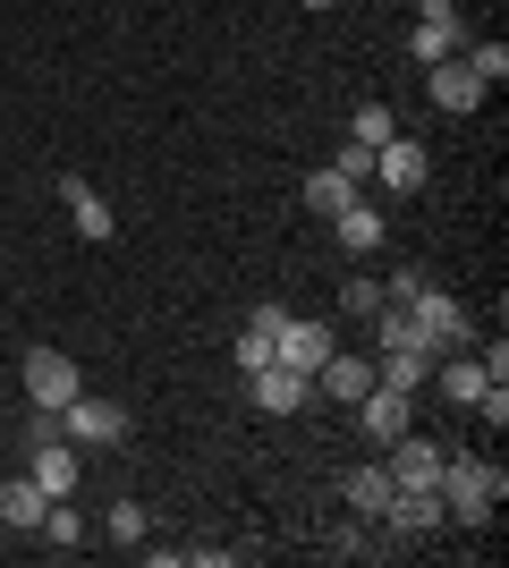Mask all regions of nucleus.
Listing matches in <instances>:
<instances>
[{"label":"nucleus","instance_id":"f257e3e1","mask_svg":"<svg viewBox=\"0 0 509 568\" xmlns=\"http://www.w3.org/2000/svg\"><path fill=\"white\" fill-rule=\"evenodd\" d=\"M434 493H441V509H450L459 526H485L492 500H501V467H485V458H441Z\"/></svg>","mask_w":509,"mask_h":568},{"label":"nucleus","instance_id":"f03ea898","mask_svg":"<svg viewBox=\"0 0 509 568\" xmlns=\"http://www.w3.org/2000/svg\"><path fill=\"white\" fill-rule=\"evenodd\" d=\"M399 306H408V323H416L425 348H459V339H467V306L450 297V288H425V281H416Z\"/></svg>","mask_w":509,"mask_h":568},{"label":"nucleus","instance_id":"7ed1b4c3","mask_svg":"<svg viewBox=\"0 0 509 568\" xmlns=\"http://www.w3.org/2000/svg\"><path fill=\"white\" fill-rule=\"evenodd\" d=\"M60 433H69L77 450H120V442H128V407L85 399V390H77V399L60 407Z\"/></svg>","mask_w":509,"mask_h":568},{"label":"nucleus","instance_id":"20e7f679","mask_svg":"<svg viewBox=\"0 0 509 568\" xmlns=\"http://www.w3.org/2000/svg\"><path fill=\"white\" fill-rule=\"evenodd\" d=\"M77 390H85V374H77L60 348H34V356H26V399H34V407H69Z\"/></svg>","mask_w":509,"mask_h":568},{"label":"nucleus","instance_id":"39448f33","mask_svg":"<svg viewBox=\"0 0 509 568\" xmlns=\"http://www.w3.org/2000/svg\"><path fill=\"white\" fill-rule=\"evenodd\" d=\"M383 467H390V484H399V493H434V475H441V450H434V442H425V433H399V442H383Z\"/></svg>","mask_w":509,"mask_h":568},{"label":"nucleus","instance_id":"423d86ee","mask_svg":"<svg viewBox=\"0 0 509 568\" xmlns=\"http://www.w3.org/2000/svg\"><path fill=\"white\" fill-rule=\"evenodd\" d=\"M246 390H255V407H264V416H297V407L315 399V374H297V365H255V374H246Z\"/></svg>","mask_w":509,"mask_h":568},{"label":"nucleus","instance_id":"0eeeda50","mask_svg":"<svg viewBox=\"0 0 509 568\" xmlns=\"http://www.w3.org/2000/svg\"><path fill=\"white\" fill-rule=\"evenodd\" d=\"M34 484H43V500H69L77 493V475H85V450L77 442H34Z\"/></svg>","mask_w":509,"mask_h":568},{"label":"nucleus","instance_id":"6e6552de","mask_svg":"<svg viewBox=\"0 0 509 568\" xmlns=\"http://www.w3.org/2000/svg\"><path fill=\"white\" fill-rule=\"evenodd\" d=\"M374 179H383L390 195H416V187H425V144H416V136L374 144Z\"/></svg>","mask_w":509,"mask_h":568},{"label":"nucleus","instance_id":"1a4fd4ad","mask_svg":"<svg viewBox=\"0 0 509 568\" xmlns=\"http://www.w3.org/2000/svg\"><path fill=\"white\" fill-rule=\"evenodd\" d=\"M339 339H332V323H289V332L272 339V365H297V374H315L323 356H332Z\"/></svg>","mask_w":509,"mask_h":568},{"label":"nucleus","instance_id":"9d476101","mask_svg":"<svg viewBox=\"0 0 509 568\" xmlns=\"http://www.w3.org/2000/svg\"><path fill=\"white\" fill-rule=\"evenodd\" d=\"M425 85H434L441 111H476V102H485V77L467 69V60H434V69H425Z\"/></svg>","mask_w":509,"mask_h":568},{"label":"nucleus","instance_id":"9b49d317","mask_svg":"<svg viewBox=\"0 0 509 568\" xmlns=\"http://www.w3.org/2000/svg\"><path fill=\"white\" fill-rule=\"evenodd\" d=\"M60 204H69V221H77V237H85V246H102V237L120 230V221H111V204H102L85 179H60Z\"/></svg>","mask_w":509,"mask_h":568},{"label":"nucleus","instance_id":"f8f14e48","mask_svg":"<svg viewBox=\"0 0 509 568\" xmlns=\"http://www.w3.org/2000/svg\"><path fill=\"white\" fill-rule=\"evenodd\" d=\"M315 390H332V399L357 407L365 390H374V365H365V356H348V348H332V356L315 365Z\"/></svg>","mask_w":509,"mask_h":568},{"label":"nucleus","instance_id":"ddd939ff","mask_svg":"<svg viewBox=\"0 0 509 568\" xmlns=\"http://www.w3.org/2000/svg\"><path fill=\"white\" fill-rule=\"evenodd\" d=\"M332 237H339V246H348V255H383L390 221H383V213H374V204H365V195H357L348 213H332Z\"/></svg>","mask_w":509,"mask_h":568},{"label":"nucleus","instance_id":"4468645a","mask_svg":"<svg viewBox=\"0 0 509 568\" xmlns=\"http://www.w3.org/2000/svg\"><path fill=\"white\" fill-rule=\"evenodd\" d=\"M408 390H383V382H374V390H365L357 399V416H365V433H374V442H399V433H408Z\"/></svg>","mask_w":509,"mask_h":568},{"label":"nucleus","instance_id":"2eb2a0df","mask_svg":"<svg viewBox=\"0 0 509 568\" xmlns=\"http://www.w3.org/2000/svg\"><path fill=\"white\" fill-rule=\"evenodd\" d=\"M383 518H390V535H434L450 509H441V493H390Z\"/></svg>","mask_w":509,"mask_h":568},{"label":"nucleus","instance_id":"dca6fc26","mask_svg":"<svg viewBox=\"0 0 509 568\" xmlns=\"http://www.w3.org/2000/svg\"><path fill=\"white\" fill-rule=\"evenodd\" d=\"M408 51H416V69H434V60H459V51H467V34H459V18H416Z\"/></svg>","mask_w":509,"mask_h":568},{"label":"nucleus","instance_id":"f3484780","mask_svg":"<svg viewBox=\"0 0 509 568\" xmlns=\"http://www.w3.org/2000/svg\"><path fill=\"white\" fill-rule=\"evenodd\" d=\"M43 509H51V500H43L34 475H9V484H0V518L18 526V535H26V526H43Z\"/></svg>","mask_w":509,"mask_h":568},{"label":"nucleus","instance_id":"a211bd4d","mask_svg":"<svg viewBox=\"0 0 509 568\" xmlns=\"http://www.w3.org/2000/svg\"><path fill=\"white\" fill-rule=\"evenodd\" d=\"M374 382H383V390H425V348H383V365H374Z\"/></svg>","mask_w":509,"mask_h":568},{"label":"nucleus","instance_id":"6ab92c4d","mask_svg":"<svg viewBox=\"0 0 509 568\" xmlns=\"http://www.w3.org/2000/svg\"><path fill=\"white\" fill-rule=\"evenodd\" d=\"M485 390H492V374L476 365V356H459V365H441V399H450V407H476Z\"/></svg>","mask_w":509,"mask_h":568},{"label":"nucleus","instance_id":"aec40b11","mask_svg":"<svg viewBox=\"0 0 509 568\" xmlns=\"http://www.w3.org/2000/svg\"><path fill=\"white\" fill-rule=\"evenodd\" d=\"M390 493H399V484H390V467H357V475H348V509H357V518H383Z\"/></svg>","mask_w":509,"mask_h":568},{"label":"nucleus","instance_id":"412c9836","mask_svg":"<svg viewBox=\"0 0 509 568\" xmlns=\"http://www.w3.org/2000/svg\"><path fill=\"white\" fill-rule=\"evenodd\" d=\"M357 195H365V187H348V179H339V170H332V162H323V170H315V179H306V204H315V213H323V221H332V213H348V204H357Z\"/></svg>","mask_w":509,"mask_h":568},{"label":"nucleus","instance_id":"4be33fe9","mask_svg":"<svg viewBox=\"0 0 509 568\" xmlns=\"http://www.w3.org/2000/svg\"><path fill=\"white\" fill-rule=\"evenodd\" d=\"M390 136H399L390 102H357V144H390Z\"/></svg>","mask_w":509,"mask_h":568},{"label":"nucleus","instance_id":"5701e85b","mask_svg":"<svg viewBox=\"0 0 509 568\" xmlns=\"http://www.w3.org/2000/svg\"><path fill=\"white\" fill-rule=\"evenodd\" d=\"M102 526H111V544H145V509H136V500H111Z\"/></svg>","mask_w":509,"mask_h":568},{"label":"nucleus","instance_id":"b1692460","mask_svg":"<svg viewBox=\"0 0 509 568\" xmlns=\"http://www.w3.org/2000/svg\"><path fill=\"white\" fill-rule=\"evenodd\" d=\"M467 69L485 77V85H501V77H509V43H501V34H492V43H476V51H467Z\"/></svg>","mask_w":509,"mask_h":568},{"label":"nucleus","instance_id":"393cba45","mask_svg":"<svg viewBox=\"0 0 509 568\" xmlns=\"http://www.w3.org/2000/svg\"><path fill=\"white\" fill-rule=\"evenodd\" d=\"M339 179H348V187H365V179H374V144H357V136H348V144H339Z\"/></svg>","mask_w":509,"mask_h":568},{"label":"nucleus","instance_id":"a878e982","mask_svg":"<svg viewBox=\"0 0 509 568\" xmlns=\"http://www.w3.org/2000/svg\"><path fill=\"white\" fill-rule=\"evenodd\" d=\"M339 306H348V314H374V306H383V281H348V288H339Z\"/></svg>","mask_w":509,"mask_h":568},{"label":"nucleus","instance_id":"bb28decb","mask_svg":"<svg viewBox=\"0 0 509 568\" xmlns=\"http://www.w3.org/2000/svg\"><path fill=\"white\" fill-rule=\"evenodd\" d=\"M26 442H69V433H60V407H34V416H26Z\"/></svg>","mask_w":509,"mask_h":568},{"label":"nucleus","instance_id":"cd10ccee","mask_svg":"<svg viewBox=\"0 0 509 568\" xmlns=\"http://www.w3.org/2000/svg\"><path fill=\"white\" fill-rule=\"evenodd\" d=\"M246 332H255V339H281V332H289V306H255V323H246Z\"/></svg>","mask_w":509,"mask_h":568},{"label":"nucleus","instance_id":"c85d7f7f","mask_svg":"<svg viewBox=\"0 0 509 568\" xmlns=\"http://www.w3.org/2000/svg\"><path fill=\"white\" fill-rule=\"evenodd\" d=\"M255 365H272V339L246 332V339H238V374H255Z\"/></svg>","mask_w":509,"mask_h":568},{"label":"nucleus","instance_id":"c756f323","mask_svg":"<svg viewBox=\"0 0 509 568\" xmlns=\"http://www.w3.org/2000/svg\"><path fill=\"white\" fill-rule=\"evenodd\" d=\"M416 18H459V0H416Z\"/></svg>","mask_w":509,"mask_h":568},{"label":"nucleus","instance_id":"7c9ffc66","mask_svg":"<svg viewBox=\"0 0 509 568\" xmlns=\"http://www.w3.org/2000/svg\"><path fill=\"white\" fill-rule=\"evenodd\" d=\"M332 9H339V0H332Z\"/></svg>","mask_w":509,"mask_h":568}]
</instances>
